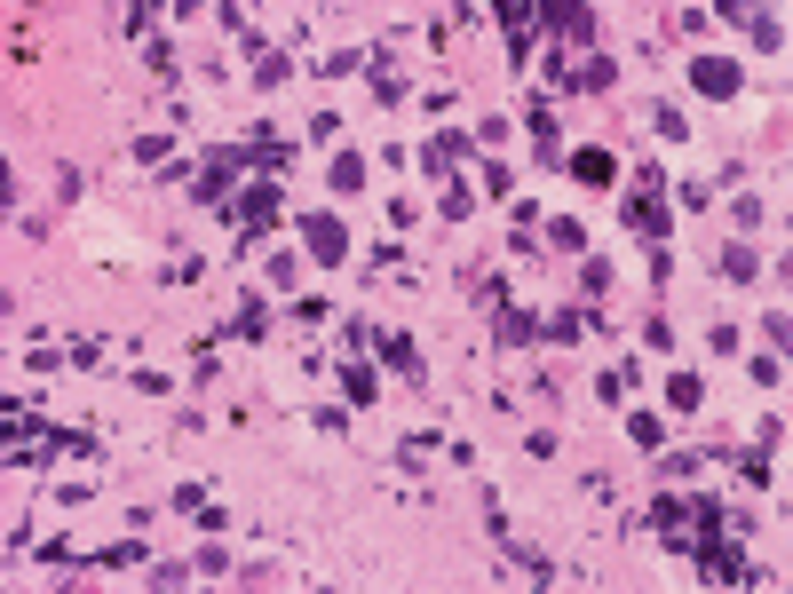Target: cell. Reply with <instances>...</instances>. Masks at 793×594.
<instances>
[{
    "label": "cell",
    "mask_w": 793,
    "mask_h": 594,
    "mask_svg": "<svg viewBox=\"0 0 793 594\" xmlns=\"http://www.w3.org/2000/svg\"><path fill=\"white\" fill-rule=\"evenodd\" d=\"M278 214H286V198H278V183H246V191L223 206V222L238 230V246H254L262 230H278Z\"/></svg>",
    "instance_id": "obj_1"
},
{
    "label": "cell",
    "mask_w": 793,
    "mask_h": 594,
    "mask_svg": "<svg viewBox=\"0 0 793 594\" xmlns=\"http://www.w3.org/2000/svg\"><path fill=\"white\" fill-rule=\"evenodd\" d=\"M627 230H635L643 246H667V238H675V206H667L659 191H635L627 198Z\"/></svg>",
    "instance_id": "obj_2"
},
{
    "label": "cell",
    "mask_w": 793,
    "mask_h": 594,
    "mask_svg": "<svg viewBox=\"0 0 793 594\" xmlns=\"http://www.w3.org/2000/svg\"><path fill=\"white\" fill-rule=\"evenodd\" d=\"M651 531H659V547H667V555H690V499L651 492Z\"/></svg>",
    "instance_id": "obj_3"
},
{
    "label": "cell",
    "mask_w": 793,
    "mask_h": 594,
    "mask_svg": "<svg viewBox=\"0 0 793 594\" xmlns=\"http://www.w3.org/2000/svg\"><path fill=\"white\" fill-rule=\"evenodd\" d=\"M302 238H310V262H349V230H341L334 214H302Z\"/></svg>",
    "instance_id": "obj_4"
},
{
    "label": "cell",
    "mask_w": 793,
    "mask_h": 594,
    "mask_svg": "<svg viewBox=\"0 0 793 594\" xmlns=\"http://www.w3.org/2000/svg\"><path fill=\"white\" fill-rule=\"evenodd\" d=\"M690 88L722 103V96H738V88H746V72H738L730 56H698V64H690Z\"/></svg>",
    "instance_id": "obj_5"
},
{
    "label": "cell",
    "mask_w": 793,
    "mask_h": 594,
    "mask_svg": "<svg viewBox=\"0 0 793 594\" xmlns=\"http://www.w3.org/2000/svg\"><path fill=\"white\" fill-rule=\"evenodd\" d=\"M492 341H500V349H532V341H540V317L516 309V301H500V309H492Z\"/></svg>",
    "instance_id": "obj_6"
},
{
    "label": "cell",
    "mask_w": 793,
    "mask_h": 594,
    "mask_svg": "<svg viewBox=\"0 0 793 594\" xmlns=\"http://www.w3.org/2000/svg\"><path fill=\"white\" fill-rule=\"evenodd\" d=\"M564 167H571V183H587V191H611V183H619V159H611L603 143H587V151H571Z\"/></svg>",
    "instance_id": "obj_7"
},
{
    "label": "cell",
    "mask_w": 793,
    "mask_h": 594,
    "mask_svg": "<svg viewBox=\"0 0 793 594\" xmlns=\"http://www.w3.org/2000/svg\"><path fill=\"white\" fill-rule=\"evenodd\" d=\"M651 460H659L667 484H690L698 468H714V460H730V452H722V444H690V452H651Z\"/></svg>",
    "instance_id": "obj_8"
},
{
    "label": "cell",
    "mask_w": 793,
    "mask_h": 594,
    "mask_svg": "<svg viewBox=\"0 0 793 594\" xmlns=\"http://www.w3.org/2000/svg\"><path fill=\"white\" fill-rule=\"evenodd\" d=\"M619 80V64L611 56H571V80H564V96H603Z\"/></svg>",
    "instance_id": "obj_9"
},
{
    "label": "cell",
    "mask_w": 793,
    "mask_h": 594,
    "mask_svg": "<svg viewBox=\"0 0 793 594\" xmlns=\"http://www.w3.org/2000/svg\"><path fill=\"white\" fill-rule=\"evenodd\" d=\"M373 349H381V365H397V381H421V341L413 333H373Z\"/></svg>",
    "instance_id": "obj_10"
},
{
    "label": "cell",
    "mask_w": 793,
    "mask_h": 594,
    "mask_svg": "<svg viewBox=\"0 0 793 594\" xmlns=\"http://www.w3.org/2000/svg\"><path fill=\"white\" fill-rule=\"evenodd\" d=\"M468 143H476V135H453V127H445V135L421 151V167H429V175H453L460 159H468Z\"/></svg>",
    "instance_id": "obj_11"
},
{
    "label": "cell",
    "mask_w": 793,
    "mask_h": 594,
    "mask_svg": "<svg viewBox=\"0 0 793 594\" xmlns=\"http://www.w3.org/2000/svg\"><path fill=\"white\" fill-rule=\"evenodd\" d=\"M627 444L635 452H667V420L659 412H627Z\"/></svg>",
    "instance_id": "obj_12"
},
{
    "label": "cell",
    "mask_w": 793,
    "mask_h": 594,
    "mask_svg": "<svg viewBox=\"0 0 793 594\" xmlns=\"http://www.w3.org/2000/svg\"><path fill=\"white\" fill-rule=\"evenodd\" d=\"M746 32H754V48H762V56H778V48H786V16H762V8H746Z\"/></svg>",
    "instance_id": "obj_13"
},
{
    "label": "cell",
    "mask_w": 793,
    "mask_h": 594,
    "mask_svg": "<svg viewBox=\"0 0 793 594\" xmlns=\"http://www.w3.org/2000/svg\"><path fill=\"white\" fill-rule=\"evenodd\" d=\"M667 404H675V412H698V404H706V381H698V373H667Z\"/></svg>",
    "instance_id": "obj_14"
},
{
    "label": "cell",
    "mask_w": 793,
    "mask_h": 594,
    "mask_svg": "<svg viewBox=\"0 0 793 594\" xmlns=\"http://www.w3.org/2000/svg\"><path fill=\"white\" fill-rule=\"evenodd\" d=\"M310 72H326V80H341V72H365V48H326V56H310Z\"/></svg>",
    "instance_id": "obj_15"
},
{
    "label": "cell",
    "mask_w": 793,
    "mask_h": 594,
    "mask_svg": "<svg viewBox=\"0 0 793 594\" xmlns=\"http://www.w3.org/2000/svg\"><path fill=\"white\" fill-rule=\"evenodd\" d=\"M587 325H603V317H595V309H556V317H548V341H579Z\"/></svg>",
    "instance_id": "obj_16"
},
{
    "label": "cell",
    "mask_w": 793,
    "mask_h": 594,
    "mask_svg": "<svg viewBox=\"0 0 793 594\" xmlns=\"http://www.w3.org/2000/svg\"><path fill=\"white\" fill-rule=\"evenodd\" d=\"M262 333H270V309H262V301H246V309L230 317V341H262Z\"/></svg>",
    "instance_id": "obj_17"
},
{
    "label": "cell",
    "mask_w": 793,
    "mask_h": 594,
    "mask_svg": "<svg viewBox=\"0 0 793 594\" xmlns=\"http://www.w3.org/2000/svg\"><path fill=\"white\" fill-rule=\"evenodd\" d=\"M476 175H484V183H476L484 198H516V167H500V159H484Z\"/></svg>",
    "instance_id": "obj_18"
},
{
    "label": "cell",
    "mask_w": 793,
    "mask_h": 594,
    "mask_svg": "<svg viewBox=\"0 0 793 594\" xmlns=\"http://www.w3.org/2000/svg\"><path fill=\"white\" fill-rule=\"evenodd\" d=\"M334 191H365V159L357 151H334V175H326Z\"/></svg>",
    "instance_id": "obj_19"
},
{
    "label": "cell",
    "mask_w": 793,
    "mask_h": 594,
    "mask_svg": "<svg viewBox=\"0 0 793 594\" xmlns=\"http://www.w3.org/2000/svg\"><path fill=\"white\" fill-rule=\"evenodd\" d=\"M548 246H564V254H587V222L556 214V222H548Z\"/></svg>",
    "instance_id": "obj_20"
},
{
    "label": "cell",
    "mask_w": 793,
    "mask_h": 594,
    "mask_svg": "<svg viewBox=\"0 0 793 594\" xmlns=\"http://www.w3.org/2000/svg\"><path fill=\"white\" fill-rule=\"evenodd\" d=\"M754 270H762V262H754V246H746V238H730V246H722V278H754Z\"/></svg>",
    "instance_id": "obj_21"
},
{
    "label": "cell",
    "mask_w": 793,
    "mask_h": 594,
    "mask_svg": "<svg viewBox=\"0 0 793 594\" xmlns=\"http://www.w3.org/2000/svg\"><path fill=\"white\" fill-rule=\"evenodd\" d=\"M341 389H349V404H373L381 381H373V365H341Z\"/></svg>",
    "instance_id": "obj_22"
},
{
    "label": "cell",
    "mask_w": 793,
    "mask_h": 594,
    "mask_svg": "<svg viewBox=\"0 0 793 594\" xmlns=\"http://www.w3.org/2000/svg\"><path fill=\"white\" fill-rule=\"evenodd\" d=\"M143 64H151L159 80H175V40H159V32H151V40H143Z\"/></svg>",
    "instance_id": "obj_23"
},
{
    "label": "cell",
    "mask_w": 793,
    "mask_h": 594,
    "mask_svg": "<svg viewBox=\"0 0 793 594\" xmlns=\"http://www.w3.org/2000/svg\"><path fill=\"white\" fill-rule=\"evenodd\" d=\"M413 96V88H405V80H397V72H373V103H381V111H397V103Z\"/></svg>",
    "instance_id": "obj_24"
},
{
    "label": "cell",
    "mask_w": 793,
    "mask_h": 594,
    "mask_svg": "<svg viewBox=\"0 0 793 594\" xmlns=\"http://www.w3.org/2000/svg\"><path fill=\"white\" fill-rule=\"evenodd\" d=\"M651 127H659V135H667V143H682V135H690V119H682L675 103H651Z\"/></svg>",
    "instance_id": "obj_25"
},
{
    "label": "cell",
    "mask_w": 793,
    "mask_h": 594,
    "mask_svg": "<svg viewBox=\"0 0 793 594\" xmlns=\"http://www.w3.org/2000/svg\"><path fill=\"white\" fill-rule=\"evenodd\" d=\"M215 484H175V507H183V515H199V523H207V507H215Z\"/></svg>",
    "instance_id": "obj_26"
},
{
    "label": "cell",
    "mask_w": 793,
    "mask_h": 594,
    "mask_svg": "<svg viewBox=\"0 0 793 594\" xmlns=\"http://www.w3.org/2000/svg\"><path fill=\"white\" fill-rule=\"evenodd\" d=\"M191 571H199V579H230V547H199Z\"/></svg>",
    "instance_id": "obj_27"
},
{
    "label": "cell",
    "mask_w": 793,
    "mask_h": 594,
    "mask_svg": "<svg viewBox=\"0 0 793 594\" xmlns=\"http://www.w3.org/2000/svg\"><path fill=\"white\" fill-rule=\"evenodd\" d=\"M167 151H175L167 135H135V167H167Z\"/></svg>",
    "instance_id": "obj_28"
},
{
    "label": "cell",
    "mask_w": 793,
    "mask_h": 594,
    "mask_svg": "<svg viewBox=\"0 0 793 594\" xmlns=\"http://www.w3.org/2000/svg\"><path fill=\"white\" fill-rule=\"evenodd\" d=\"M738 476H746L754 492H770V452H738Z\"/></svg>",
    "instance_id": "obj_29"
},
{
    "label": "cell",
    "mask_w": 793,
    "mask_h": 594,
    "mask_svg": "<svg viewBox=\"0 0 793 594\" xmlns=\"http://www.w3.org/2000/svg\"><path fill=\"white\" fill-rule=\"evenodd\" d=\"M746 373H754V381H762V389H778V373H786V357H778V349H762V357H754V365H746Z\"/></svg>",
    "instance_id": "obj_30"
},
{
    "label": "cell",
    "mask_w": 793,
    "mask_h": 594,
    "mask_svg": "<svg viewBox=\"0 0 793 594\" xmlns=\"http://www.w3.org/2000/svg\"><path fill=\"white\" fill-rule=\"evenodd\" d=\"M40 563H48V571H72V563H80V547H72V539H48V547H40Z\"/></svg>",
    "instance_id": "obj_31"
},
{
    "label": "cell",
    "mask_w": 793,
    "mask_h": 594,
    "mask_svg": "<svg viewBox=\"0 0 793 594\" xmlns=\"http://www.w3.org/2000/svg\"><path fill=\"white\" fill-rule=\"evenodd\" d=\"M762 222H770V206H762L754 191H738V230H762Z\"/></svg>",
    "instance_id": "obj_32"
},
{
    "label": "cell",
    "mask_w": 793,
    "mask_h": 594,
    "mask_svg": "<svg viewBox=\"0 0 793 594\" xmlns=\"http://www.w3.org/2000/svg\"><path fill=\"white\" fill-rule=\"evenodd\" d=\"M762 341H770L778 357H786V349H793V333H786V309H770V317H762Z\"/></svg>",
    "instance_id": "obj_33"
},
{
    "label": "cell",
    "mask_w": 793,
    "mask_h": 594,
    "mask_svg": "<svg viewBox=\"0 0 793 594\" xmlns=\"http://www.w3.org/2000/svg\"><path fill=\"white\" fill-rule=\"evenodd\" d=\"M88 563H112V571H127V563H143V547H135V539H119V547H104V555H88Z\"/></svg>",
    "instance_id": "obj_34"
},
{
    "label": "cell",
    "mask_w": 793,
    "mask_h": 594,
    "mask_svg": "<svg viewBox=\"0 0 793 594\" xmlns=\"http://www.w3.org/2000/svg\"><path fill=\"white\" fill-rule=\"evenodd\" d=\"M468 294H476V309H500V301H508V286H500V278H468Z\"/></svg>",
    "instance_id": "obj_35"
},
{
    "label": "cell",
    "mask_w": 793,
    "mask_h": 594,
    "mask_svg": "<svg viewBox=\"0 0 793 594\" xmlns=\"http://www.w3.org/2000/svg\"><path fill=\"white\" fill-rule=\"evenodd\" d=\"M675 206H682V214H698V206H714V191H706V183H675Z\"/></svg>",
    "instance_id": "obj_36"
},
{
    "label": "cell",
    "mask_w": 793,
    "mask_h": 594,
    "mask_svg": "<svg viewBox=\"0 0 793 594\" xmlns=\"http://www.w3.org/2000/svg\"><path fill=\"white\" fill-rule=\"evenodd\" d=\"M286 72H294V64H286V56H278V48H270V56H262V64H254V80H262V88H278V80H286Z\"/></svg>",
    "instance_id": "obj_37"
},
{
    "label": "cell",
    "mask_w": 793,
    "mask_h": 594,
    "mask_svg": "<svg viewBox=\"0 0 793 594\" xmlns=\"http://www.w3.org/2000/svg\"><path fill=\"white\" fill-rule=\"evenodd\" d=\"M579 262H587V254H579ZM579 286H587V294H611V262H587V270H579Z\"/></svg>",
    "instance_id": "obj_38"
},
{
    "label": "cell",
    "mask_w": 793,
    "mask_h": 594,
    "mask_svg": "<svg viewBox=\"0 0 793 594\" xmlns=\"http://www.w3.org/2000/svg\"><path fill=\"white\" fill-rule=\"evenodd\" d=\"M468 206H476V191H468V183H453V191H445V222H468Z\"/></svg>",
    "instance_id": "obj_39"
}]
</instances>
